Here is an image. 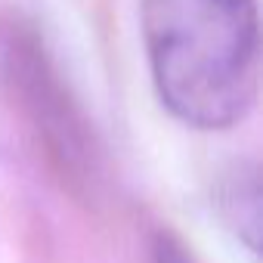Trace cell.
<instances>
[{"mask_svg": "<svg viewBox=\"0 0 263 263\" xmlns=\"http://www.w3.org/2000/svg\"><path fill=\"white\" fill-rule=\"evenodd\" d=\"M140 31L155 93L180 124L229 130L254 111L257 0H140Z\"/></svg>", "mask_w": 263, "mask_h": 263, "instance_id": "obj_1", "label": "cell"}, {"mask_svg": "<svg viewBox=\"0 0 263 263\" xmlns=\"http://www.w3.org/2000/svg\"><path fill=\"white\" fill-rule=\"evenodd\" d=\"M4 74L25 111L41 146L56 161V167L71 183H90L96 177V146L78 102L62 84L56 62L47 56L44 44L28 28H10L0 47Z\"/></svg>", "mask_w": 263, "mask_h": 263, "instance_id": "obj_2", "label": "cell"}, {"mask_svg": "<svg viewBox=\"0 0 263 263\" xmlns=\"http://www.w3.org/2000/svg\"><path fill=\"white\" fill-rule=\"evenodd\" d=\"M217 211L241 245L260 251V174L257 164H235L217 186Z\"/></svg>", "mask_w": 263, "mask_h": 263, "instance_id": "obj_3", "label": "cell"}, {"mask_svg": "<svg viewBox=\"0 0 263 263\" xmlns=\"http://www.w3.org/2000/svg\"><path fill=\"white\" fill-rule=\"evenodd\" d=\"M152 263H198V260H192V257L186 254V248L177 245L174 238L158 235V241H155V248H152Z\"/></svg>", "mask_w": 263, "mask_h": 263, "instance_id": "obj_4", "label": "cell"}]
</instances>
